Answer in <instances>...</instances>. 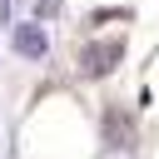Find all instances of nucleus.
I'll list each match as a JSON object with an SVG mask.
<instances>
[{
	"mask_svg": "<svg viewBox=\"0 0 159 159\" xmlns=\"http://www.w3.org/2000/svg\"><path fill=\"white\" fill-rule=\"evenodd\" d=\"M15 50L30 55V60H40V55H45V30H40V25H20V30H15Z\"/></svg>",
	"mask_w": 159,
	"mask_h": 159,
	"instance_id": "obj_2",
	"label": "nucleus"
},
{
	"mask_svg": "<svg viewBox=\"0 0 159 159\" xmlns=\"http://www.w3.org/2000/svg\"><path fill=\"white\" fill-rule=\"evenodd\" d=\"M114 65H119V40H109L104 50H99V45L84 50V75H109Z\"/></svg>",
	"mask_w": 159,
	"mask_h": 159,
	"instance_id": "obj_1",
	"label": "nucleus"
}]
</instances>
